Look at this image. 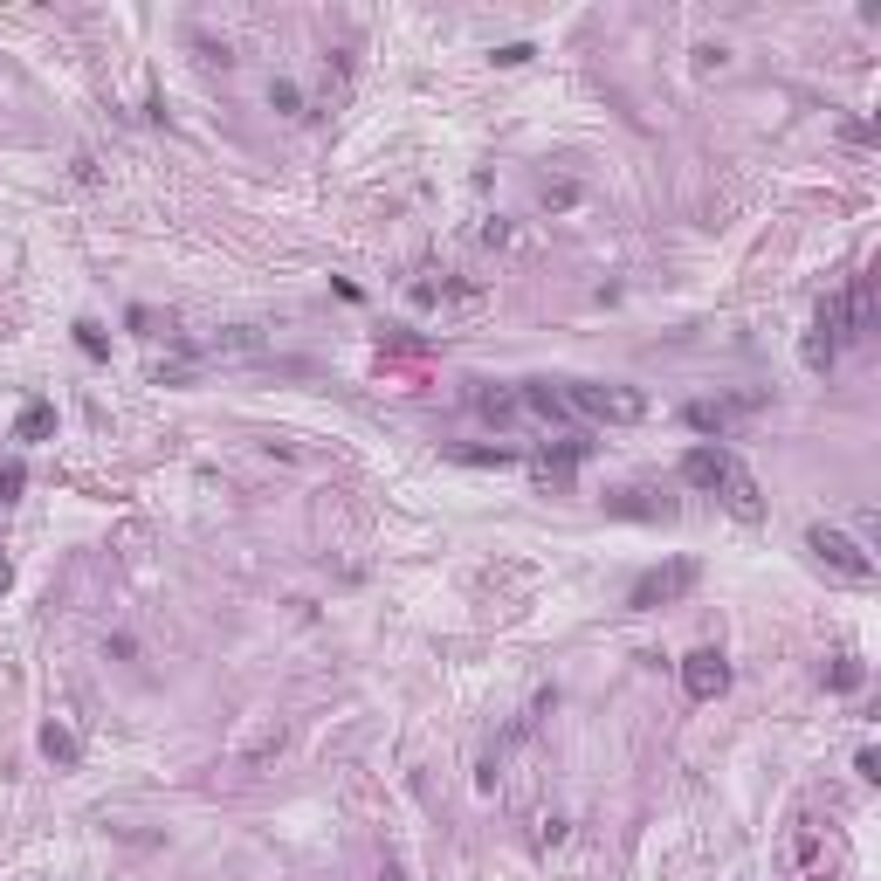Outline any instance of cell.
<instances>
[{
	"instance_id": "6da1fadb",
	"label": "cell",
	"mask_w": 881,
	"mask_h": 881,
	"mask_svg": "<svg viewBox=\"0 0 881 881\" xmlns=\"http://www.w3.org/2000/svg\"><path fill=\"white\" fill-rule=\"evenodd\" d=\"M565 407L586 413V420H641L647 400L634 393V386H592V379H572V386H565Z\"/></svg>"
},
{
	"instance_id": "7a4b0ae2",
	"label": "cell",
	"mask_w": 881,
	"mask_h": 881,
	"mask_svg": "<svg viewBox=\"0 0 881 881\" xmlns=\"http://www.w3.org/2000/svg\"><path fill=\"white\" fill-rule=\"evenodd\" d=\"M696 558H675V565H654V572H641L634 579V592H627V606L634 613H654V606H675L682 592H696Z\"/></svg>"
},
{
	"instance_id": "3957f363",
	"label": "cell",
	"mask_w": 881,
	"mask_h": 881,
	"mask_svg": "<svg viewBox=\"0 0 881 881\" xmlns=\"http://www.w3.org/2000/svg\"><path fill=\"white\" fill-rule=\"evenodd\" d=\"M806 551H813V558H820L826 572H840V579H854V586H868V579H875V558H868V551H861V544H854V537H847V530H806Z\"/></svg>"
},
{
	"instance_id": "277c9868",
	"label": "cell",
	"mask_w": 881,
	"mask_h": 881,
	"mask_svg": "<svg viewBox=\"0 0 881 881\" xmlns=\"http://www.w3.org/2000/svg\"><path fill=\"white\" fill-rule=\"evenodd\" d=\"M682 689H689L696 703H716V696L730 689V661H723L716 647H703V654H689V661H682Z\"/></svg>"
},
{
	"instance_id": "5b68a950",
	"label": "cell",
	"mask_w": 881,
	"mask_h": 881,
	"mask_svg": "<svg viewBox=\"0 0 881 881\" xmlns=\"http://www.w3.org/2000/svg\"><path fill=\"white\" fill-rule=\"evenodd\" d=\"M764 407V393H744V400H696V407L682 413L696 434H723V427H737L744 413H758Z\"/></svg>"
},
{
	"instance_id": "8992f818",
	"label": "cell",
	"mask_w": 881,
	"mask_h": 881,
	"mask_svg": "<svg viewBox=\"0 0 881 881\" xmlns=\"http://www.w3.org/2000/svg\"><path fill=\"white\" fill-rule=\"evenodd\" d=\"M716 489H723V503H730V510L744 517V524H758V517H764V496H758V482H751V469H744L737 455H730V469H723V482H716Z\"/></svg>"
},
{
	"instance_id": "52a82bcc",
	"label": "cell",
	"mask_w": 881,
	"mask_h": 881,
	"mask_svg": "<svg viewBox=\"0 0 881 881\" xmlns=\"http://www.w3.org/2000/svg\"><path fill=\"white\" fill-rule=\"evenodd\" d=\"M723 469H730L723 448H689V455H682V482H689V489H716Z\"/></svg>"
},
{
	"instance_id": "ba28073f",
	"label": "cell",
	"mask_w": 881,
	"mask_h": 881,
	"mask_svg": "<svg viewBox=\"0 0 881 881\" xmlns=\"http://www.w3.org/2000/svg\"><path fill=\"white\" fill-rule=\"evenodd\" d=\"M49 434H56V407H49V400H28L21 420H14V441H49Z\"/></svg>"
},
{
	"instance_id": "9c48e42d",
	"label": "cell",
	"mask_w": 881,
	"mask_h": 881,
	"mask_svg": "<svg viewBox=\"0 0 881 881\" xmlns=\"http://www.w3.org/2000/svg\"><path fill=\"white\" fill-rule=\"evenodd\" d=\"M517 407H530V413H544V420H565V393H551V386H544V379H530L524 393H517Z\"/></svg>"
},
{
	"instance_id": "30bf717a",
	"label": "cell",
	"mask_w": 881,
	"mask_h": 881,
	"mask_svg": "<svg viewBox=\"0 0 881 881\" xmlns=\"http://www.w3.org/2000/svg\"><path fill=\"white\" fill-rule=\"evenodd\" d=\"M42 751H49L56 764H76V737H69L62 723H49V730H42Z\"/></svg>"
},
{
	"instance_id": "8fae6325",
	"label": "cell",
	"mask_w": 881,
	"mask_h": 881,
	"mask_svg": "<svg viewBox=\"0 0 881 881\" xmlns=\"http://www.w3.org/2000/svg\"><path fill=\"white\" fill-rule=\"evenodd\" d=\"M861 682H868V668H861V661H833V689H840V696H854Z\"/></svg>"
},
{
	"instance_id": "7c38bea8",
	"label": "cell",
	"mask_w": 881,
	"mask_h": 881,
	"mask_svg": "<svg viewBox=\"0 0 881 881\" xmlns=\"http://www.w3.org/2000/svg\"><path fill=\"white\" fill-rule=\"evenodd\" d=\"M76 345H83L90 358H104V331H97V324H76Z\"/></svg>"
},
{
	"instance_id": "4fadbf2b",
	"label": "cell",
	"mask_w": 881,
	"mask_h": 881,
	"mask_svg": "<svg viewBox=\"0 0 881 881\" xmlns=\"http://www.w3.org/2000/svg\"><path fill=\"white\" fill-rule=\"evenodd\" d=\"M21 482H28L21 462H7V469H0V503H7V496H21Z\"/></svg>"
},
{
	"instance_id": "5bb4252c",
	"label": "cell",
	"mask_w": 881,
	"mask_h": 881,
	"mask_svg": "<svg viewBox=\"0 0 881 881\" xmlns=\"http://www.w3.org/2000/svg\"><path fill=\"white\" fill-rule=\"evenodd\" d=\"M475 407H482V413H517V393H482Z\"/></svg>"
},
{
	"instance_id": "9a60e30c",
	"label": "cell",
	"mask_w": 881,
	"mask_h": 881,
	"mask_svg": "<svg viewBox=\"0 0 881 881\" xmlns=\"http://www.w3.org/2000/svg\"><path fill=\"white\" fill-rule=\"evenodd\" d=\"M0 592H7V565H0Z\"/></svg>"
}]
</instances>
